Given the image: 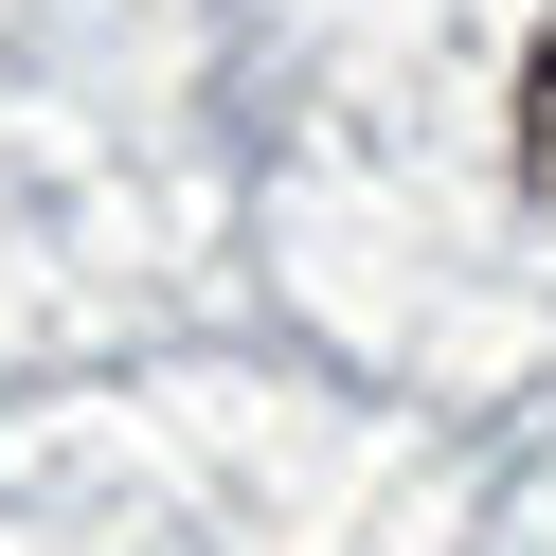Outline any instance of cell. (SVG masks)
<instances>
[{
  "label": "cell",
  "instance_id": "1",
  "mask_svg": "<svg viewBox=\"0 0 556 556\" xmlns=\"http://www.w3.org/2000/svg\"><path fill=\"white\" fill-rule=\"evenodd\" d=\"M520 180L556 198V37H539V73H520Z\"/></svg>",
  "mask_w": 556,
  "mask_h": 556
}]
</instances>
